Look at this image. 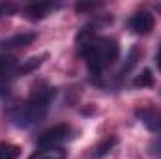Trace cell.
<instances>
[{
    "label": "cell",
    "instance_id": "6da1fadb",
    "mask_svg": "<svg viewBox=\"0 0 161 159\" xmlns=\"http://www.w3.org/2000/svg\"><path fill=\"white\" fill-rule=\"evenodd\" d=\"M54 97V88H51L45 82H38L32 88V94L28 99L19 101L8 109V118L19 127H30L41 118H45L47 109Z\"/></svg>",
    "mask_w": 161,
    "mask_h": 159
},
{
    "label": "cell",
    "instance_id": "7a4b0ae2",
    "mask_svg": "<svg viewBox=\"0 0 161 159\" xmlns=\"http://www.w3.org/2000/svg\"><path fill=\"white\" fill-rule=\"evenodd\" d=\"M79 49L86 60L88 71L94 77H99L120 56V45L114 38H94L88 43L80 45Z\"/></svg>",
    "mask_w": 161,
    "mask_h": 159
},
{
    "label": "cell",
    "instance_id": "3957f363",
    "mask_svg": "<svg viewBox=\"0 0 161 159\" xmlns=\"http://www.w3.org/2000/svg\"><path fill=\"white\" fill-rule=\"evenodd\" d=\"M69 135H71V127L68 123H56V125L45 129L43 133H40L38 144H40L41 148H53L58 142H64Z\"/></svg>",
    "mask_w": 161,
    "mask_h": 159
},
{
    "label": "cell",
    "instance_id": "277c9868",
    "mask_svg": "<svg viewBox=\"0 0 161 159\" xmlns=\"http://www.w3.org/2000/svg\"><path fill=\"white\" fill-rule=\"evenodd\" d=\"M154 15L150 13V11H146V9H141V11H135L131 17H129V21H127V26H129V30L131 32H135V34H148L152 28H154Z\"/></svg>",
    "mask_w": 161,
    "mask_h": 159
},
{
    "label": "cell",
    "instance_id": "5b68a950",
    "mask_svg": "<svg viewBox=\"0 0 161 159\" xmlns=\"http://www.w3.org/2000/svg\"><path fill=\"white\" fill-rule=\"evenodd\" d=\"M135 114L150 131H154V133H159L161 131V111L146 107V109H139Z\"/></svg>",
    "mask_w": 161,
    "mask_h": 159
},
{
    "label": "cell",
    "instance_id": "8992f818",
    "mask_svg": "<svg viewBox=\"0 0 161 159\" xmlns=\"http://www.w3.org/2000/svg\"><path fill=\"white\" fill-rule=\"evenodd\" d=\"M58 8V4H51V2H36V4H28L25 8V15L32 21H40L45 19L47 15H51V11H54Z\"/></svg>",
    "mask_w": 161,
    "mask_h": 159
},
{
    "label": "cell",
    "instance_id": "52a82bcc",
    "mask_svg": "<svg viewBox=\"0 0 161 159\" xmlns=\"http://www.w3.org/2000/svg\"><path fill=\"white\" fill-rule=\"evenodd\" d=\"M34 40H36V34H34V32H19V34H13V36L2 40L0 41V47H4V49L26 47V45H30Z\"/></svg>",
    "mask_w": 161,
    "mask_h": 159
},
{
    "label": "cell",
    "instance_id": "ba28073f",
    "mask_svg": "<svg viewBox=\"0 0 161 159\" xmlns=\"http://www.w3.org/2000/svg\"><path fill=\"white\" fill-rule=\"evenodd\" d=\"M28 159H66V150L53 146V148H40L38 152H34Z\"/></svg>",
    "mask_w": 161,
    "mask_h": 159
},
{
    "label": "cell",
    "instance_id": "9c48e42d",
    "mask_svg": "<svg viewBox=\"0 0 161 159\" xmlns=\"http://www.w3.org/2000/svg\"><path fill=\"white\" fill-rule=\"evenodd\" d=\"M43 58H47V54H40V56H32V58H28V60H25L19 68H17V73L19 75H23V73H30V71H34V69H38L41 64H43Z\"/></svg>",
    "mask_w": 161,
    "mask_h": 159
},
{
    "label": "cell",
    "instance_id": "30bf717a",
    "mask_svg": "<svg viewBox=\"0 0 161 159\" xmlns=\"http://www.w3.org/2000/svg\"><path fill=\"white\" fill-rule=\"evenodd\" d=\"M116 144H118V139H116V137H107L105 140H101V142L97 144V148H96V152H94V157L101 159L103 156H107Z\"/></svg>",
    "mask_w": 161,
    "mask_h": 159
},
{
    "label": "cell",
    "instance_id": "8fae6325",
    "mask_svg": "<svg viewBox=\"0 0 161 159\" xmlns=\"http://www.w3.org/2000/svg\"><path fill=\"white\" fill-rule=\"evenodd\" d=\"M21 156V148L11 142H0V159H17Z\"/></svg>",
    "mask_w": 161,
    "mask_h": 159
},
{
    "label": "cell",
    "instance_id": "7c38bea8",
    "mask_svg": "<svg viewBox=\"0 0 161 159\" xmlns=\"http://www.w3.org/2000/svg\"><path fill=\"white\" fill-rule=\"evenodd\" d=\"M154 84V75L150 69H142L141 75H137V79L133 80V86L135 88H146V86H152Z\"/></svg>",
    "mask_w": 161,
    "mask_h": 159
},
{
    "label": "cell",
    "instance_id": "4fadbf2b",
    "mask_svg": "<svg viewBox=\"0 0 161 159\" xmlns=\"http://www.w3.org/2000/svg\"><path fill=\"white\" fill-rule=\"evenodd\" d=\"M101 4H77L75 6V9L77 11H88V9H96V8H99Z\"/></svg>",
    "mask_w": 161,
    "mask_h": 159
},
{
    "label": "cell",
    "instance_id": "5bb4252c",
    "mask_svg": "<svg viewBox=\"0 0 161 159\" xmlns=\"http://www.w3.org/2000/svg\"><path fill=\"white\" fill-rule=\"evenodd\" d=\"M156 64H158V69L161 71V45H159V51H158V56H156Z\"/></svg>",
    "mask_w": 161,
    "mask_h": 159
},
{
    "label": "cell",
    "instance_id": "9a60e30c",
    "mask_svg": "<svg viewBox=\"0 0 161 159\" xmlns=\"http://www.w3.org/2000/svg\"><path fill=\"white\" fill-rule=\"evenodd\" d=\"M2 13H4V6H0V17H2Z\"/></svg>",
    "mask_w": 161,
    "mask_h": 159
}]
</instances>
